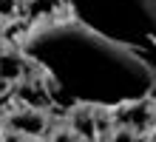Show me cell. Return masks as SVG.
<instances>
[{
  "label": "cell",
  "instance_id": "obj_5",
  "mask_svg": "<svg viewBox=\"0 0 156 142\" xmlns=\"http://www.w3.org/2000/svg\"><path fill=\"white\" fill-rule=\"evenodd\" d=\"M62 0H23V17L29 23H48L57 20V12H62Z\"/></svg>",
  "mask_w": 156,
  "mask_h": 142
},
{
  "label": "cell",
  "instance_id": "obj_7",
  "mask_svg": "<svg viewBox=\"0 0 156 142\" xmlns=\"http://www.w3.org/2000/svg\"><path fill=\"white\" fill-rule=\"evenodd\" d=\"M153 142H156V139H153Z\"/></svg>",
  "mask_w": 156,
  "mask_h": 142
},
{
  "label": "cell",
  "instance_id": "obj_4",
  "mask_svg": "<svg viewBox=\"0 0 156 142\" xmlns=\"http://www.w3.org/2000/svg\"><path fill=\"white\" fill-rule=\"evenodd\" d=\"M68 131L74 134L80 142H97L99 137V122H97V105H88V102H80V105H71L68 111Z\"/></svg>",
  "mask_w": 156,
  "mask_h": 142
},
{
  "label": "cell",
  "instance_id": "obj_3",
  "mask_svg": "<svg viewBox=\"0 0 156 142\" xmlns=\"http://www.w3.org/2000/svg\"><path fill=\"white\" fill-rule=\"evenodd\" d=\"M6 128L23 134L26 139H37L48 131V114H45V108L23 105V108H17L6 117Z\"/></svg>",
  "mask_w": 156,
  "mask_h": 142
},
{
  "label": "cell",
  "instance_id": "obj_6",
  "mask_svg": "<svg viewBox=\"0 0 156 142\" xmlns=\"http://www.w3.org/2000/svg\"><path fill=\"white\" fill-rule=\"evenodd\" d=\"M105 142H136V128H131V125H116L111 134H108Z\"/></svg>",
  "mask_w": 156,
  "mask_h": 142
},
{
  "label": "cell",
  "instance_id": "obj_1",
  "mask_svg": "<svg viewBox=\"0 0 156 142\" xmlns=\"http://www.w3.org/2000/svg\"><path fill=\"white\" fill-rule=\"evenodd\" d=\"M26 54L48 80L51 91L74 88V105L119 108L148 100L156 88L153 63L74 17L37 23L26 37Z\"/></svg>",
  "mask_w": 156,
  "mask_h": 142
},
{
  "label": "cell",
  "instance_id": "obj_2",
  "mask_svg": "<svg viewBox=\"0 0 156 142\" xmlns=\"http://www.w3.org/2000/svg\"><path fill=\"white\" fill-rule=\"evenodd\" d=\"M88 28L122 43L156 65V0H62Z\"/></svg>",
  "mask_w": 156,
  "mask_h": 142
}]
</instances>
